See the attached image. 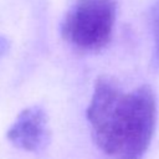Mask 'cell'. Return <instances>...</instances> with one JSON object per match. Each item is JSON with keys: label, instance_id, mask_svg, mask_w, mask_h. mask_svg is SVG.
Returning <instances> with one entry per match:
<instances>
[{"label": "cell", "instance_id": "obj_1", "mask_svg": "<svg viewBox=\"0 0 159 159\" xmlns=\"http://www.w3.org/2000/svg\"><path fill=\"white\" fill-rule=\"evenodd\" d=\"M93 143L107 159H143L154 135L157 99L150 86L124 91L98 77L86 109Z\"/></svg>", "mask_w": 159, "mask_h": 159}, {"label": "cell", "instance_id": "obj_2", "mask_svg": "<svg viewBox=\"0 0 159 159\" xmlns=\"http://www.w3.org/2000/svg\"><path fill=\"white\" fill-rule=\"evenodd\" d=\"M116 17V0H75L61 21L60 34L73 48L97 52L109 43Z\"/></svg>", "mask_w": 159, "mask_h": 159}, {"label": "cell", "instance_id": "obj_3", "mask_svg": "<svg viewBox=\"0 0 159 159\" xmlns=\"http://www.w3.org/2000/svg\"><path fill=\"white\" fill-rule=\"evenodd\" d=\"M7 140L29 153H41L51 140L47 112L37 104L24 108L6 132Z\"/></svg>", "mask_w": 159, "mask_h": 159}, {"label": "cell", "instance_id": "obj_4", "mask_svg": "<svg viewBox=\"0 0 159 159\" xmlns=\"http://www.w3.org/2000/svg\"><path fill=\"white\" fill-rule=\"evenodd\" d=\"M152 30L154 39V51H153V66L159 68V0H155L150 12Z\"/></svg>", "mask_w": 159, "mask_h": 159}, {"label": "cell", "instance_id": "obj_5", "mask_svg": "<svg viewBox=\"0 0 159 159\" xmlns=\"http://www.w3.org/2000/svg\"><path fill=\"white\" fill-rule=\"evenodd\" d=\"M10 48V41L6 36H1L0 35V60L9 52Z\"/></svg>", "mask_w": 159, "mask_h": 159}]
</instances>
